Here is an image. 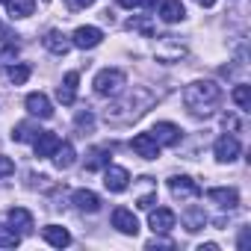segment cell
Masks as SVG:
<instances>
[{"label":"cell","mask_w":251,"mask_h":251,"mask_svg":"<svg viewBox=\"0 0 251 251\" xmlns=\"http://www.w3.org/2000/svg\"><path fill=\"white\" fill-rule=\"evenodd\" d=\"M183 103L186 109H192L195 115H210L216 112V106L222 103V89L213 80H195L183 89Z\"/></svg>","instance_id":"obj_1"},{"label":"cell","mask_w":251,"mask_h":251,"mask_svg":"<svg viewBox=\"0 0 251 251\" xmlns=\"http://www.w3.org/2000/svg\"><path fill=\"white\" fill-rule=\"evenodd\" d=\"M139 92H142V86L139 89H133V95H127L124 100H118V103H112L109 109H106V118L109 121H130V118H139L151 103H136V98H139Z\"/></svg>","instance_id":"obj_2"},{"label":"cell","mask_w":251,"mask_h":251,"mask_svg":"<svg viewBox=\"0 0 251 251\" xmlns=\"http://www.w3.org/2000/svg\"><path fill=\"white\" fill-rule=\"evenodd\" d=\"M124 83H127L124 71H118V68H103V71H98V77H95V92H98V95H118V92L124 89Z\"/></svg>","instance_id":"obj_3"},{"label":"cell","mask_w":251,"mask_h":251,"mask_svg":"<svg viewBox=\"0 0 251 251\" xmlns=\"http://www.w3.org/2000/svg\"><path fill=\"white\" fill-rule=\"evenodd\" d=\"M169 189H172V195H175L177 201H192V198L201 195L198 183H195L192 177H186V175H175V177H169Z\"/></svg>","instance_id":"obj_4"},{"label":"cell","mask_w":251,"mask_h":251,"mask_svg":"<svg viewBox=\"0 0 251 251\" xmlns=\"http://www.w3.org/2000/svg\"><path fill=\"white\" fill-rule=\"evenodd\" d=\"M127 183H130L127 169H121V166H106L103 169V186L109 192H124V189H127Z\"/></svg>","instance_id":"obj_5"},{"label":"cell","mask_w":251,"mask_h":251,"mask_svg":"<svg viewBox=\"0 0 251 251\" xmlns=\"http://www.w3.org/2000/svg\"><path fill=\"white\" fill-rule=\"evenodd\" d=\"M100 42H103V33H100L98 27H77L74 36H71V45H74V48H83V50H92V48H98Z\"/></svg>","instance_id":"obj_6"},{"label":"cell","mask_w":251,"mask_h":251,"mask_svg":"<svg viewBox=\"0 0 251 251\" xmlns=\"http://www.w3.org/2000/svg\"><path fill=\"white\" fill-rule=\"evenodd\" d=\"M151 136L157 139V145H177L180 142V127L177 124H172V121H157L154 124V130H151Z\"/></svg>","instance_id":"obj_7"},{"label":"cell","mask_w":251,"mask_h":251,"mask_svg":"<svg viewBox=\"0 0 251 251\" xmlns=\"http://www.w3.org/2000/svg\"><path fill=\"white\" fill-rule=\"evenodd\" d=\"M130 148H133L142 160H157V157H160V145H157V139H154L151 133H136L133 142H130Z\"/></svg>","instance_id":"obj_8"},{"label":"cell","mask_w":251,"mask_h":251,"mask_svg":"<svg viewBox=\"0 0 251 251\" xmlns=\"http://www.w3.org/2000/svg\"><path fill=\"white\" fill-rule=\"evenodd\" d=\"M112 227H115V230H121V233L136 236L139 222H136V216H133L127 207H115V210H112Z\"/></svg>","instance_id":"obj_9"},{"label":"cell","mask_w":251,"mask_h":251,"mask_svg":"<svg viewBox=\"0 0 251 251\" xmlns=\"http://www.w3.org/2000/svg\"><path fill=\"white\" fill-rule=\"evenodd\" d=\"M213 154H216L219 163H233V160L239 157V142H236L233 136H222V139H216Z\"/></svg>","instance_id":"obj_10"},{"label":"cell","mask_w":251,"mask_h":251,"mask_svg":"<svg viewBox=\"0 0 251 251\" xmlns=\"http://www.w3.org/2000/svg\"><path fill=\"white\" fill-rule=\"evenodd\" d=\"M175 222H177V216H175L172 210H166V207L151 210V219H148V225H151L154 233H169V230L175 227Z\"/></svg>","instance_id":"obj_11"},{"label":"cell","mask_w":251,"mask_h":251,"mask_svg":"<svg viewBox=\"0 0 251 251\" xmlns=\"http://www.w3.org/2000/svg\"><path fill=\"white\" fill-rule=\"evenodd\" d=\"M77 83H80V74H77V71H68V74L62 77V83H59V89H56L59 103H65V106L74 103V98H77Z\"/></svg>","instance_id":"obj_12"},{"label":"cell","mask_w":251,"mask_h":251,"mask_svg":"<svg viewBox=\"0 0 251 251\" xmlns=\"http://www.w3.org/2000/svg\"><path fill=\"white\" fill-rule=\"evenodd\" d=\"M24 103H27L30 115H39V118H50V115H53V106H50L48 95H42V92H30Z\"/></svg>","instance_id":"obj_13"},{"label":"cell","mask_w":251,"mask_h":251,"mask_svg":"<svg viewBox=\"0 0 251 251\" xmlns=\"http://www.w3.org/2000/svg\"><path fill=\"white\" fill-rule=\"evenodd\" d=\"M33 142H36V157H39V160H45V157H53V151L59 148V142H62V139H59L56 133H50V130H42Z\"/></svg>","instance_id":"obj_14"},{"label":"cell","mask_w":251,"mask_h":251,"mask_svg":"<svg viewBox=\"0 0 251 251\" xmlns=\"http://www.w3.org/2000/svg\"><path fill=\"white\" fill-rule=\"evenodd\" d=\"M207 198H210L213 204L225 207V210H233V207L239 204V192H236V189H225V186H213V189H207Z\"/></svg>","instance_id":"obj_15"},{"label":"cell","mask_w":251,"mask_h":251,"mask_svg":"<svg viewBox=\"0 0 251 251\" xmlns=\"http://www.w3.org/2000/svg\"><path fill=\"white\" fill-rule=\"evenodd\" d=\"M45 48H48L53 56H65V53L71 50V42H68L65 33H59V30H48V36H45Z\"/></svg>","instance_id":"obj_16"},{"label":"cell","mask_w":251,"mask_h":251,"mask_svg":"<svg viewBox=\"0 0 251 251\" xmlns=\"http://www.w3.org/2000/svg\"><path fill=\"white\" fill-rule=\"evenodd\" d=\"M6 219H9L12 227H18V233H30V230H33V213L24 210V207H12V210L6 213Z\"/></svg>","instance_id":"obj_17"},{"label":"cell","mask_w":251,"mask_h":251,"mask_svg":"<svg viewBox=\"0 0 251 251\" xmlns=\"http://www.w3.org/2000/svg\"><path fill=\"white\" fill-rule=\"evenodd\" d=\"M71 198H74L77 210H83V213H98V210H100V198H98L92 189H77Z\"/></svg>","instance_id":"obj_18"},{"label":"cell","mask_w":251,"mask_h":251,"mask_svg":"<svg viewBox=\"0 0 251 251\" xmlns=\"http://www.w3.org/2000/svg\"><path fill=\"white\" fill-rule=\"evenodd\" d=\"M42 236H45V242L53 245V248H65V245H71V233H68L65 227H59V225H48V227L42 230Z\"/></svg>","instance_id":"obj_19"},{"label":"cell","mask_w":251,"mask_h":251,"mask_svg":"<svg viewBox=\"0 0 251 251\" xmlns=\"http://www.w3.org/2000/svg\"><path fill=\"white\" fill-rule=\"evenodd\" d=\"M183 15H186V9H183L180 0H163V6H160V18H163L166 24H177V21H183Z\"/></svg>","instance_id":"obj_20"},{"label":"cell","mask_w":251,"mask_h":251,"mask_svg":"<svg viewBox=\"0 0 251 251\" xmlns=\"http://www.w3.org/2000/svg\"><path fill=\"white\" fill-rule=\"evenodd\" d=\"M74 160H77L74 145H71V142H59V148L53 151V163H56V169H71Z\"/></svg>","instance_id":"obj_21"},{"label":"cell","mask_w":251,"mask_h":251,"mask_svg":"<svg viewBox=\"0 0 251 251\" xmlns=\"http://www.w3.org/2000/svg\"><path fill=\"white\" fill-rule=\"evenodd\" d=\"M6 9L12 18H30L36 9V0H6Z\"/></svg>","instance_id":"obj_22"},{"label":"cell","mask_w":251,"mask_h":251,"mask_svg":"<svg viewBox=\"0 0 251 251\" xmlns=\"http://www.w3.org/2000/svg\"><path fill=\"white\" fill-rule=\"evenodd\" d=\"M109 166V148H95L86 160V172H98V169H106Z\"/></svg>","instance_id":"obj_23"},{"label":"cell","mask_w":251,"mask_h":251,"mask_svg":"<svg viewBox=\"0 0 251 251\" xmlns=\"http://www.w3.org/2000/svg\"><path fill=\"white\" fill-rule=\"evenodd\" d=\"M183 222H186V230H189V233H195V230H201V227L207 225V216H204V210H201V207H192V210H186V213H183Z\"/></svg>","instance_id":"obj_24"},{"label":"cell","mask_w":251,"mask_h":251,"mask_svg":"<svg viewBox=\"0 0 251 251\" xmlns=\"http://www.w3.org/2000/svg\"><path fill=\"white\" fill-rule=\"evenodd\" d=\"M230 98H233V103L242 109V112H248L251 109V89L245 86V83H239V86H233V92H230Z\"/></svg>","instance_id":"obj_25"},{"label":"cell","mask_w":251,"mask_h":251,"mask_svg":"<svg viewBox=\"0 0 251 251\" xmlns=\"http://www.w3.org/2000/svg\"><path fill=\"white\" fill-rule=\"evenodd\" d=\"M39 133H42L39 127H33V124H27V121H24V124H15L12 139H15V142H30V139H36Z\"/></svg>","instance_id":"obj_26"},{"label":"cell","mask_w":251,"mask_h":251,"mask_svg":"<svg viewBox=\"0 0 251 251\" xmlns=\"http://www.w3.org/2000/svg\"><path fill=\"white\" fill-rule=\"evenodd\" d=\"M21 242V233L9 225V227H0V248H15Z\"/></svg>","instance_id":"obj_27"},{"label":"cell","mask_w":251,"mask_h":251,"mask_svg":"<svg viewBox=\"0 0 251 251\" xmlns=\"http://www.w3.org/2000/svg\"><path fill=\"white\" fill-rule=\"evenodd\" d=\"M27 77H30V65H12V68H9V80H12L15 86L27 83Z\"/></svg>","instance_id":"obj_28"},{"label":"cell","mask_w":251,"mask_h":251,"mask_svg":"<svg viewBox=\"0 0 251 251\" xmlns=\"http://www.w3.org/2000/svg\"><path fill=\"white\" fill-rule=\"evenodd\" d=\"M74 121H77V127H80V130H92V124H95V115L86 109V112H77V118H74Z\"/></svg>","instance_id":"obj_29"},{"label":"cell","mask_w":251,"mask_h":251,"mask_svg":"<svg viewBox=\"0 0 251 251\" xmlns=\"http://www.w3.org/2000/svg\"><path fill=\"white\" fill-rule=\"evenodd\" d=\"M154 204H157V189H154V192H148V195H142V198L136 201V207H139V210H151Z\"/></svg>","instance_id":"obj_30"},{"label":"cell","mask_w":251,"mask_h":251,"mask_svg":"<svg viewBox=\"0 0 251 251\" xmlns=\"http://www.w3.org/2000/svg\"><path fill=\"white\" fill-rule=\"evenodd\" d=\"M15 172V163L9 160V157H3V154H0V177H9Z\"/></svg>","instance_id":"obj_31"},{"label":"cell","mask_w":251,"mask_h":251,"mask_svg":"<svg viewBox=\"0 0 251 251\" xmlns=\"http://www.w3.org/2000/svg\"><path fill=\"white\" fill-rule=\"evenodd\" d=\"M65 3H68V9H74V12H80V9H89V6L95 3V0H65Z\"/></svg>","instance_id":"obj_32"},{"label":"cell","mask_w":251,"mask_h":251,"mask_svg":"<svg viewBox=\"0 0 251 251\" xmlns=\"http://www.w3.org/2000/svg\"><path fill=\"white\" fill-rule=\"evenodd\" d=\"M175 242H169V239H151L148 242V248H172Z\"/></svg>","instance_id":"obj_33"},{"label":"cell","mask_w":251,"mask_h":251,"mask_svg":"<svg viewBox=\"0 0 251 251\" xmlns=\"http://www.w3.org/2000/svg\"><path fill=\"white\" fill-rule=\"evenodd\" d=\"M239 248H242V251L248 248V227H242V233H239Z\"/></svg>","instance_id":"obj_34"},{"label":"cell","mask_w":251,"mask_h":251,"mask_svg":"<svg viewBox=\"0 0 251 251\" xmlns=\"http://www.w3.org/2000/svg\"><path fill=\"white\" fill-rule=\"evenodd\" d=\"M118 3H121L124 9H136V6H139V0H118Z\"/></svg>","instance_id":"obj_35"},{"label":"cell","mask_w":251,"mask_h":251,"mask_svg":"<svg viewBox=\"0 0 251 251\" xmlns=\"http://www.w3.org/2000/svg\"><path fill=\"white\" fill-rule=\"evenodd\" d=\"M198 251H219V245L216 242H204V245H198Z\"/></svg>","instance_id":"obj_36"},{"label":"cell","mask_w":251,"mask_h":251,"mask_svg":"<svg viewBox=\"0 0 251 251\" xmlns=\"http://www.w3.org/2000/svg\"><path fill=\"white\" fill-rule=\"evenodd\" d=\"M157 3H160V0H139V6H148V9H151V6H157Z\"/></svg>","instance_id":"obj_37"},{"label":"cell","mask_w":251,"mask_h":251,"mask_svg":"<svg viewBox=\"0 0 251 251\" xmlns=\"http://www.w3.org/2000/svg\"><path fill=\"white\" fill-rule=\"evenodd\" d=\"M0 39H6V42H9V39H12V33H9L6 27H0Z\"/></svg>","instance_id":"obj_38"},{"label":"cell","mask_w":251,"mask_h":251,"mask_svg":"<svg viewBox=\"0 0 251 251\" xmlns=\"http://www.w3.org/2000/svg\"><path fill=\"white\" fill-rule=\"evenodd\" d=\"M195 3H198V6H207V9H210V6L216 3V0H195Z\"/></svg>","instance_id":"obj_39"},{"label":"cell","mask_w":251,"mask_h":251,"mask_svg":"<svg viewBox=\"0 0 251 251\" xmlns=\"http://www.w3.org/2000/svg\"><path fill=\"white\" fill-rule=\"evenodd\" d=\"M0 3H3V0H0Z\"/></svg>","instance_id":"obj_40"},{"label":"cell","mask_w":251,"mask_h":251,"mask_svg":"<svg viewBox=\"0 0 251 251\" xmlns=\"http://www.w3.org/2000/svg\"><path fill=\"white\" fill-rule=\"evenodd\" d=\"M45 3H48V0H45Z\"/></svg>","instance_id":"obj_41"}]
</instances>
